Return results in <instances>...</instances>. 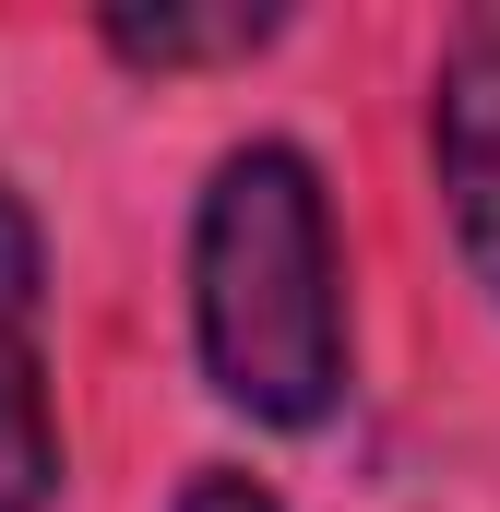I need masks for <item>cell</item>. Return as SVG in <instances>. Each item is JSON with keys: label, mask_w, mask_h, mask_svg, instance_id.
<instances>
[{"label": "cell", "mask_w": 500, "mask_h": 512, "mask_svg": "<svg viewBox=\"0 0 500 512\" xmlns=\"http://www.w3.org/2000/svg\"><path fill=\"white\" fill-rule=\"evenodd\" d=\"M191 322L227 405L310 429L346 382V298H334V215L322 179L286 143H250L215 167L191 227Z\"/></svg>", "instance_id": "1"}, {"label": "cell", "mask_w": 500, "mask_h": 512, "mask_svg": "<svg viewBox=\"0 0 500 512\" xmlns=\"http://www.w3.org/2000/svg\"><path fill=\"white\" fill-rule=\"evenodd\" d=\"M60 501V441L36 393V215L0 191V512Z\"/></svg>", "instance_id": "2"}, {"label": "cell", "mask_w": 500, "mask_h": 512, "mask_svg": "<svg viewBox=\"0 0 500 512\" xmlns=\"http://www.w3.org/2000/svg\"><path fill=\"white\" fill-rule=\"evenodd\" d=\"M441 191H453V239L500 298V36H465L441 60Z\"/></svg>", "instance_id": "3"}, {"label": "cell", "mask_w": 500, "mask_h": 512, "mask_svg": "<svg viewBox=\"0 0 500 512\" xmlns=\"http://www.w3.org/2000/svg\"><path fill=\"white\" fill-rule=\"evenodd\" d=\"M179 512H274V501H262L250 477H191V489H179Z\"/></svg>", "instance_id": "5"}, {"label": "cell", "mask_w": 500, "mask_h": 512, "mask_svg": "<svg viewBox=\"0 0 500 512\" xmlns=\"http://www.w3.org/2000/svg\"><path fill=\"white\" fill-rule=\"evenodd\" d=\"M274 24L286 12H262V0H215V12H191V0H120L108 12V48L120 60H155V72H191V60H250V48H274Z\"/></svg>", "instance_id": "4"}]
</instances>
